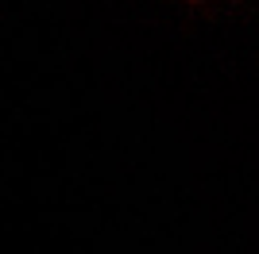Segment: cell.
I'll list each match as a JSON object with an SVG mask.
<instances>
[{
	"label": "cell",
	"instance_id": "obj_1",
	"mask_svg": "<svg viewBox=\"0 0 259 254\" xmlns=\"http://www.w3.org/2000/svg\"><path fill=\"white\" fill-rule=\"evenodd\" d=\"M186 4H205V0H186Z\"/></svg>",
	"mask_w": 259,
	"mask_h": 254
}]
</instances>
